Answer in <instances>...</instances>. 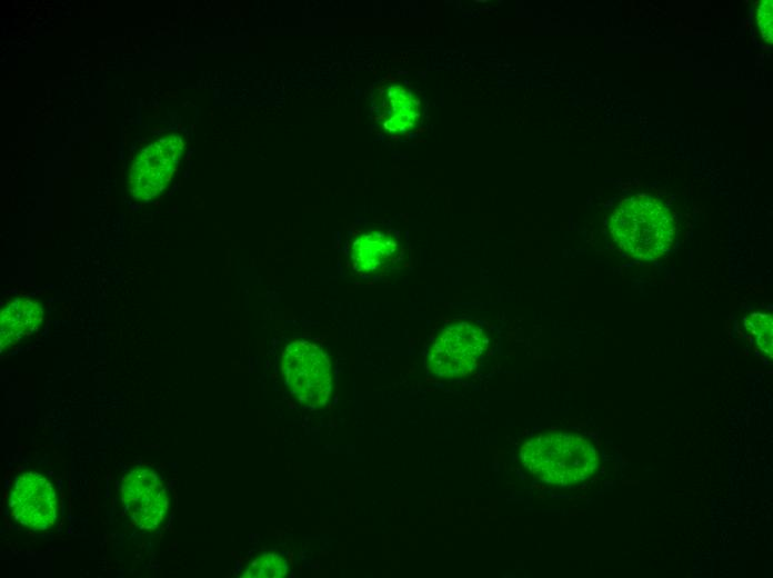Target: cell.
I'll list each match as a JSON object with an SVG mask.
<instances>
[{"label": "cell", "mask_w": 773, "mask_h": 578, "mask_svg": "<svg viewBox=\"0 0 773 578\" xmlns=\"http://www.w3.org/2000/svg\"><path fill=\"white\" fill-rule=\"evenodd\" d=\"M520 459L541 481L562 487L585 481L599 467L594 446L580 435L564 431L531 438L522 446Z\"/></svg>", "instance_id": "6da1fadb"}, {"label": "cell", "mask_w": 773, "mask_h": 578, "mask_svg": "<svg viewBox=\"0 0 773 578\" xmlns=\"http://www.w3.org/2000/svg\"><path fill=\"white\" fill-rule=\"evenodd\" d=\"M610 231L622 251L640 260L661 257L675 236L670 210L646 195L622 200L610 218Z\"/></svg>", "instance_id": "7a4b0ae2"}, {"label": "cell", "mask_w": 773, "mask_h": 578, "mask_svg": "<svg viewBox=\"0 0 773 578\" xmlns=\"http://www.w3.org/2000/svg\"><path fill=\"white\" fill-rule=\"evenodd\" d=\"M281 372L291 393L305 407L328 403L332 392V367L328 355L314 342L294 340L282 353Z\"/></svg>", "instance_id": "3957f363"}, {"label": "cell", "mask_w": 773, "mask_h": 578, "mask_svg": "<svg viewBox=\"0 0 773 578\" xmlns=\"http://www.w3.org/2000/svg\"><path fill=\"white\" fill-rule=\"evenodd\" d=\"M489 345L484 329L468 320L444 327L429 348L428 371L439 378L458 379L472 373Z\"/></svg>", "instance_id": "277c9868"}, {"label": "cell", "mask_w": 773, "mask_h": 578, "mask_svg": "<svg viewBox=\"0 0 773 578\" xmlns=\"http://www.w3.org/2000/svg\"><path fill=\"white\" fill-rule=\"evenodd\" d=\"M184 147L183 138L171 133L142 149L128 178V190L132 196L148 201L161 193L175 172Z\"/></svg>", "instance_id": "5b68a950"}, {"label": "cell", "mask_w": 773, "mask_h": 578, "mask_svg": "<svg viewBox=\"0 0 773 578\" xmlns=\"http://www.w3.org/2000/svg\"><path fill=\"white\" fill-rule=\"evenodd\" d=\"M9 507L11 515L22 526L46 530L57 519V491L46 476L28 471L17 477L9 496Z\"/></svg>", "instance_id": "8992f818"}, {"label": "cell", "mask_w": 773, "mask_h": 578, "mask_svg": "<svg viewBox=\"0 0 773 578\" xmlns=\"http://www.w3.org/2000/svg\"><path fill=\"white\" fill-rule=\"evenodd\" d=\"M375 121L391 134H405L422 119V100L411 87L388 82L379 86L374 98Z\"/></svg>", "instance_id": "52a82bcc"}, {"label": "cell", "mask_w": 773, "mask_h": 578, "mask_svg": "<svg viewBox=\"0 0 773 578\" xmlns=\"http://www.w3.org/2000/svg\"><path fill=\"white\" fill-rule=\"evenodd\" d=\"M44 311L41 302L18 296L8 299L0 311L1 351L30 337L41 326Z\"/></svg>", "instance_id": "ba28073f"}, {"label": "cell", "mask_w": 773, "mask_h": 578, "mask_svg": "<svg viewBox=\"0 0 773 578\" xmlns=\"http://www.w3.org/2000/svg\"><path fill=\"white\" fill-rule=\"evenodd\" d=\"M401 256V246L390 233L367 230L355 237L351 246L354 268L363 273H377L395 263Z\"/></svg>", "instance_id": "9c48e42d"}, {"label": "cell", "mask_w": 773, "mask_h": 578, "mask_svg": "<svg viewBox=\"0 0 773 578\" xmlns=\"http://www.w3.org/2000/svg\"><path fill=\"white\" fill-rule=\"evenodd\" d=\"M158 474L150 467H137L129 471L121 485V500L126 510L133 508L161 485Z\"/></svg>", "instance_id": "30bf717a"}, {"label": "cell", "mask_w": 773, "mask_h": 578, "mask_svg": "<svg viewBox=\"0 0 773 578\" xmlns=\"http://www.w3.org/2000/svg\"><path fill=\"white\" fill-rule=\"evenodd\" d=\"M168 508L169 497L161 484L145 496L130 514L140 529L150 531L158 528L163 521Z\"/></svg>", "instance_id": "8fae6325"}, {"label": "cell", "mask_w": 773, "mask_h": 578, "mask_svg": "<svg viewBox=\"0 0 773 578\" xmlns=\"http://www.w3.org/2000/svg\"><path fill=\"white\" fill-rule=\"evenodd\" d=\"M289 566L284 557L275 552H264L250 562L240 575L243 578H283Z\"/></svg>", "instance_id": "7c38bea8"}, {"label": "cell", "mask_w": 773, "mask_h": 578, "mask_svg": "<svg viewBox=\"0 0 773 578\" xmlns=\"http://www.w3.org/2000/svg\"><path fill=\"white\" fill-rule=\"evenodd\" d=\"M747 325L756 336L761 350L772 357V316L754 313L749 318Z\"/></svg>", "instance_id": "4fadbf2b"}, {"label": "cell", "mask_w": 773, "mask_h": 578, "mask_svg": "<svg viewBox=\"0 0 773 578\" xmlns=\"http://www.w3.org/2000/svg\"><path fill=\"white\" fill-rule=\"evenodd\" d=\"M757 23L761 29L762 37L765 41L772 42V1L764 0L761 2L757 11Z\"/></svg>", "instance_id": "5bb4252c"}]
</instances>
